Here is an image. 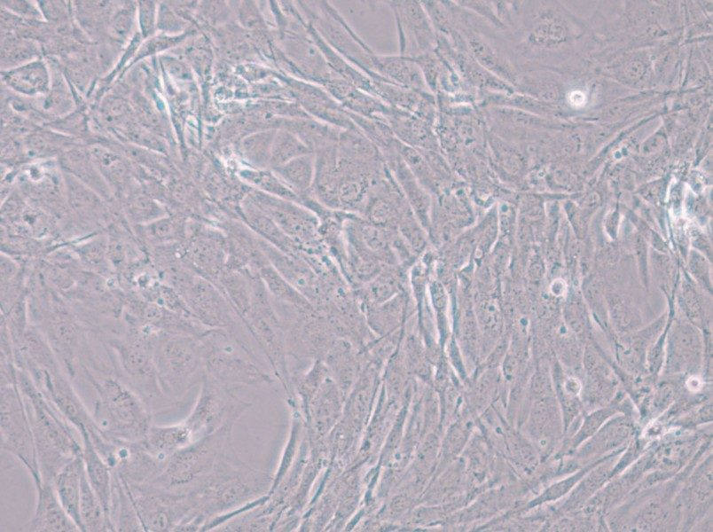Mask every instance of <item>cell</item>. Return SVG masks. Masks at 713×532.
<instances>
[{
    "label": "cell",
    "mask_w": 713,
    "mask_h": 532,
    "mask_svg": "<svg viewBox=\"0 0 713 532\" xmlns=\"http://www.w3.org/2000/svg\"><path fill=\"white\" fill-rule=\"evenodd\" d=\"M479 319L483 327L489 331H495L498 327L499 313L495 301L489 300L483 301L479 307Z\"/></svg>",
    "instance_id": "obj_33"
},
{
    "label": "cell",
    "mask_w": 713,
    "mask_h": 532,
    "mask_svg": "<svg viewBox=\"0 0 713 532\" xmlns=\"http://www.w3.org/2000/svg\"><path fill=\"white\" fill-rule=\"evenodd\" d=\"M376 73L387 81L424 96L434 95L428 90L419 65L412 58L402 55H376Z\"/></svg>",
    "instance_id": "obj_19"
},
{
    "label": "cell",
    "mask_w": 713,
    "mask_h": 532,
    "mask_svg": "<svg viewBox=\"0 0 713 532\" xmlns=\"http://www.w3.org/2000/svg\"><path fill=\"white\" fill-rule=\"evenodd\" d=\"M250 200L267 215L299 246L301 253L325 246L318 230V216L294 201L266 195H254Z\"/></svg>",
    "instance_id": "obj_13"
},
{
    "label": "cell",
    "mask_w": 713,
    "mask_h": 532,
    "mask_svg": "<svg viewBox=\"0 0 713 532\" xmlns=\"http://www.w3.org/2000/svg\"><path fill=\"white\" fill-rule=\"evenodd\" d=\"M272 300L302 309H315L313 305L291 286L270 264L265 263L258 271Z\"/></svg>",
    "instance_id": "obj_28"
},
{
    "label": "cell",
    "mask_w": 713,
    "mask_h": 532,
    "mask_svg": "<svg viewBox=\"0 0 713 532\" xmlns=\"http://www.w3.org/2000/svg\"><path fill=\"white\" fill-rule=\"evenodd\" d=\"M83 471L82 456H78L67 463L52 481L62 506L76 523L80 531H82L79 507Z\"/></svg>",
    "instance_id": "obj_23"
},
{
    "label": "cell",
    "mask_w": 713,
    "mask_h": 532,
    "mask_svg": "<svg viewBox=\"0 0 713 532\" xmlns=\"http://www.w3.org/2000/svg\"><path fill=\"white\" fill-rule=\"evenodd\" d=\"M27 304L29 323L41 332L73 379L89 350L90 330L34 266L27 282Z\"/></svg>",
    "instance_id": "obj_1"
},
{
    "label": "cell",
    "mask_w": 713,
    "mask_h": 532,
    "mask_svg": "<svg viewBox=\"0 0 713 532\" xmlns=\"http://www.w3.org/2000/svg\"><path fill=\"white\" fill-rule=\"evenodd\" d=\"M360 237L363 244L372 251H379L385 247L384 232L372 224H363L360 227Z\"/></svg>",
    "instance_id": "obj_31"
},
{
    "label": "cell",
    "mask_w": 713,
    "mask_h": 532,
    "mask_svg": "<svg viewBox=\"0 0 713 532\" xmlns=\"http://www.w3.org/2000/svg\"><path fill=\"white\" fill-rule=\"evenodd\" d=\"M396 291V281L388 276H382L372 282L370 295L376 301H384Z\"/></svg>",
    "instance_id": "obj_32"
},
{
    "label": "cell",
    "mask_w": 713,
    "mask_h": 532,
    "mask_svg": "<svg viewBox=\"0 0 713 532\" xmlns=\"http://www.w3.org/2000/svg\"><path fill=\"white\" fill-rule=\"evenodd\" d=\"M110 520L114 531H145L126 482L112 469Z\"/></svg>",
    "instance_id": "obj_26"
},
{
    "label": "cell",
    "mask_w": 713,
    "mask_h": 532,
    "mask_svg": "<svg viewBox=\"0 0 713 532\" xmlns=\"http://www.w3.org/2000/svg\"><path fill=\"white\" fill-rule=\"evenodd\" d=\"M192 442H193L192 434L184 423L170 426L152 424L140 443L151 455L166 461L172 454Z\"/></svg>",
    "instance_id": "obj_24"
},
{
    "label": "cell",
    "mask_w": 713,
    "mask_h": 532,
    "mask_svg": "<svg viewBox=\"0 0 713 532\" xmlns=\"http://www.w3.org/2000/svg\"><path fill=\"white\" fill-rule=\"evenodd\" d=\"M180 255L196 274L216 284L226 267L229 246L225 233L208 222L190 219Z\"/></svg>",
    "instance_id": "obj_12"
},
{
    "label": "cell",
    "mask_w": 713,
    "mask_h": 532,
    "mask_svg": "<svg viewBox=\"0 0 713 532\" xmlns=\"http://www.w3.org/2000/svg\"><path fill=\"white\" fill-rule=\"evenodd\" d=\"M17 383L31 424L42 481L52 482L71 460L82 455L76 430L37 389L27 372L17 368Z\"/></svg>",
    "instance_id": "obj_3"
},
{
    "label": "cell",
    "mask_w": 713,
    "mask_h": 532,
    "mask_svg": "<svg viewBox=\"0 0 713 532\" xmlns=\"http://www.w3.org/2000/svg\"><path fill=\"white\" fill-rule=\"evenodd\" d=\"M206 374L217 381L256 385L270 378L256 364L237 330L207 329L200 336Z\"/></svg>",
    "instance_id": "obj_7"
},
{
    "label": "cell",
    "mask_w": 713,
    "mask_h": 532,
    "mask_svg": "<svg viewBox=\"0 0 713 532\" xmlns=\"http://www.w3.org/2000/svg\"><path fill=\"white\" fill-rule=\"evenodd\" d=\"M154 364L164 397L179 401L206 374L200 337L161 332L154 348Z\"/></svg>",
    "instance_id": "obj_6"
},
{
    "label": "cell",
    "mask_w": 713,
    "mask_h": 532,
    "mask_svg": "<svg viewBox=\"0 0 713 532\" xmlns=\"http://www.w3.org/2000/svg\"><path fill=\"white\" fill-rule=\"evenodd\" d=\"M79 512L83 532L114 531L101 501L88 482L85 470L82 477Z\"/></svg>",
    "instance_id": "obj_27"
},
{
    "label": "cell",
    "mask_w": 713,
    "mask_h": 532,
    "mask_svg": "<svg viewBox=\"0 0 713 532\" xmlns=\"http://www.w3.org/2000/svg\"><path fill=\"white\" fill-rule=\"evenodd\" d=\"M392 214L393 207L391 204L385 200L376 201L370 210V215L376 223L387 221L391 217Z\"/></svg>",
    "instance_id": "obj_34"
},
{
    "label": "cell",
    "mask_w": 713,
    "mask_h": 532,
    "mask_svg": "<svg viewBox=\"0 0 713 532\" xmlns=\"http://www.w3.org/2000/svg\"><path fill=\"white\" fill-rule=\"evenodd\" d=\"M248 406L230 393L225 384L205 374L196 404L184 423L195 441L232 425Z\"/></svg>",
    "instance_id": "obj_11"
},
{
    "label": "cell",
    "mask_w": 713,
    "mask_h": 532,
    "mask_svg": "<svg viewBox=\"0 0 713 532\" xmlns=\"http://www.w3.org/2000/svg\"><path fill=\"white\" fill-rule=\"evenodd\" d=\"M80 369L97 394L92 417L102 434L114 441H142L152 425L145 400L116 373H106L91 364Z\"/></svg>",
    "instance_id": "obj_2"
},
{
    "label": "cell",
    "mask_w": 713,
    "mask_h": 532,
    "mask_svg": "<svg viewBox=\"0 0 713 532\" xmlns=\"http://www.w3.org/2000/svg\"><path fill=\"white\" fill-rule=\"evenodd\" d=\"M190 218L169 213L150 223L132 226L133 231L146 250L168 245L182 244L187 235Z\"/></svg>",
    "instance_id": "obj_20"
},
{
    "label": "cell",
    "mask_w": 713,
    "mask_h": 532,
    "mask_svg": "<svg viewBox=\"0 0 713 532\" xmlns=\"http://www.w3.org/2000/svg\"><path fill=\"white\" fill-rule=\"evenodd\" d=\"M566 388L568 389V392L576 394L578 392L579 386L576 380L571 379L567 381Z\"/></svg>",
    "instance_id": "obj_35"
},
{
    "label": "cell",
    "mask_w": 713,
    "mask_h": 532,
    "mask_svg": "<svg viewBox=\"0 0 713 532\" xmlns=\"http://www.w3.org/2000/svg\"><path fill=\"white\" fill-rule=\"evenodd\" d=\"M385 120L400 142L416 149L441 152L434 126L427 121L394 107Z\"/></svg>",
    "instance_id": "obj_18"
},
{
    "label": "cell",
    "mask_w": 713,
    "mask_h": 532,
    "mask_svg": "<svg viewBox=\"0 0 713 532\" xmlns=\"http://www.w3.org/2000/svg\"><path fill=\"white\" fill-rule=\"evenodd\" d=\"M36 505L24 530L31 532H77L76 523L62 506L53 483L42 481L35 486Z\"/></svg>",
    "instance_id": "obj_17"
},
{
    "label": "cell",
    "mask_w": 713,
    "mask_h": 532,
    "mask_svg": "<svg viewBox=\"0 0 713 532\" xmlns=\"http://www.w3.org/2000/svg\"><path fill=\"white\" fill-rule=\"evenodd\" d=\"M79 434L82 442V456L88 482L101 501L111 522L112 469L94 447L87 431L82 430Z\"/></svg>",
    "instance_id": "obj_21"
},
{
    "label": "cell",
    "mask_w": 713,
    "mask_h": 532,
    "mask_svg": "<svg viewBox=\"0 0 713 532\" xmlns=\"http://www.w3.org/2000/svg\"><path fill=\"white\" fill-rule=\"evenodd\" d=\"M396 23L400 55L416 58L435 51L437 33L420 1H388Z\"/></svg>",
    "instance_id": "obj_15"
},
{
    "label": "cell",
    "mask_w": 713,
    "mask_h": 532,
    "mask_svg": "<svg viewBox=\"0 0 713 532\" xmlns=\"http://www.w3.org/2000/svg\"><path fill=\"white\" fill-rule=\"evenodd\" d=\"M124 323L121 333L97 337L110 348L122 378L146 403L149 400L165 399L154 364V348L161 332L148 325Z\"/></svg>",
    "instance_id": "obj_5"
},
{
    "label": "cell",
    "mask_w": 713,
    "mask_h": 532,
    "mask_svg": "<svg viewBox=\"0 0 713 532\" xmlns=\"http://www.w3.org/2000/svg\"><path fill=\"white\" fill-rule=\"evenodd\" d=\"M1 450L17 458L31 474L35 486L42 481L35 438L18 383L1 385Z\"/></svg>",
    "instance_id": "obj_9"
},
{
    "label": "cell",
    "mask_w": 713,
    "mask_h": 532,
    "mask_svg": "<svg viewBox=\"0 0 713 532\" xmlns=\"http://www.w3.org/2000/svg\"><path fill=\"white\" fill-rule=\"evenodd\" d=\"M241 321L264 352L275 373L286 386V331L259 276L255 280L250 308Z\"/></svg>",
    "instance_id": "obj_10"
},
{
    "label": "cell",
    "mask_w": 713,
    "mask_h": 532,
    "mask_svg": "<svg viewBox=\"0 0 713 532\" xmlns=\"http://www.w3.org/2000/svg\"><path fill=\"white\" fill-rule=\"evenodd\" d=\"M192 316L208 329L236 330L241 321L232 306L213 282L193 273L178 292Z\"/></svg>",
    "instance_id": "obj_14"
},
{
    "label": "cell",
    "mask_w": 713,
    "mask_h": 532,
    "mask_svg": "<svg viewBox=\"0 0 713 532\" xmlns=\"http://www.w3.org/2000/svg\"><path fill=\"white\" fill-rule=\"evenodd\" d=\"M121 212L131 226L145 225L169 214L165 207L144 195L129 199Z\"/></svg>",
    "instance_id": "obj_29"
},
{
    "label": "cell",
    "mask_w": 713,
    "mask_h": 532,
    "mask_svg": "<svg viewBox=\"0 0 713 532\" xmlns=\"http://www.w3.org/2000/svg\"><path fill=\"white\" fill-rule=\"evenodd\" d=\"M231 427L227 425L176 451L149 485L176 494H188L203 487L229 465Z\"/></svg>",
    "instance_id": "obj_4"
},
{
    "label": "cell",
    "mask_w": 713,
    "mask_h": 532,
    "mask_svg": "<svg viewBox=\"0 0 713 532\" xmlns=\"http://www.w3.org/2000/svg\"><path fill=\"white\" fill-rule=\"evenodd\" d=\"M396 148L404 163L420 184L429 190L436 188V177L423 154L416 148L396 140Z\"/></svg>",
    "instance_id": "obj_30"
},
{
    "label": "cell",
    "mask_w": 713,
    "mask_h": 532,
    "mask_svg": "<svg viewBox=\"0 0 713 532\" xmlns=\"http://www.w3.org/2000/svg\"><path fill=\"white\" fill-rule=\"evenodd\" d=\"M258 243L276 270L316 309H322L325 301L323 282L315 270L302 257L288 254L259 237Z\"/></svg>",
    "instance_id": "obj_16"
},
{
    "label": "cell",
    "mask_w": 713,
    "mask_h": 532,
    "mask_svg": "<svg viewBox=\"0 0 713 532\" xmlns=\"http://www.w3.org/2000/svg\"><path fill=\"white\" fill-rule=\"evenodd\" d=\"M17 368L27 372L32 381L44 396L76 429L78 434L86 430L90 436L101 433L92 414L89 412L75 392L70 378L58 357L42 364L23 361Z\"/></svg>",
    "instance_id": "obj_8"
},
{
    "label": "cell",
    "mask_w": 713,
    "mask_h": 532,
    "mask_svg": "<svg viewBox=\"0 0 713 532\" xmlns=\"http://www.w3.org/2000/svg\"><path fill=\"white\" fill-rule=\"evenodd\" d=\"M239 219L255 235L278 249L292 255L300 256L298 245L287 237L279 227L251 200L243 202L239 210Z\"/></svg>",
    "instance_id": "obj_22"
},
{
    "label": "cell",
    "mask_w": 713,
    "mask_h": 532,
    "mask_svg": "<svg viewBox=\"0 0 713 532\" xmlns=\"http://www.w3.org/2000/svg\"><path fill=\"white\" fill-rule=\"evenodd\" d=\"M66 243L85 270L106 278L116 277L108 261L106 231Z\"/></svg>",
    "instance_id": "obj_25"
}]
</instances>
